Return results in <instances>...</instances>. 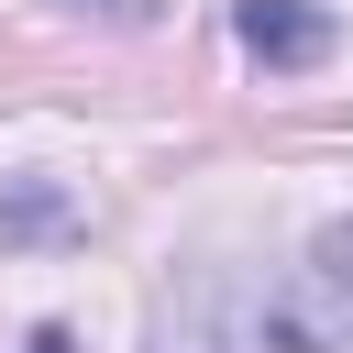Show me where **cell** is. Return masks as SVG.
<instances>
[{"instance_id":"cell-2","label":"cell","mask_w":353,"mask_h":353,"mask_svg":"<svg viewBox=\"0 0 353 353\" xmlns=\"http://www.w3.org/2000/svg\"><path fill=\"white\" fill-rule=\"evenodd\" d=\"M232 33H243V55H265V66H320V55L342 44V22H331L320 0H232Z\"/></svg>"},{"instance_id":"cell-3","label":"cell","mask_w":353,"mask_h":353,"mask_svg":"<svg viewBox=\"0 0 353 353\" xmlns=\"http://www.w3.org/2000/svg\"><path fill=\"white\" fill-rule=\"evenodd\" d=\"M66 11H99V22H143L154 0H66Z\"/></svg>"},{"instance_id":"cell-1","label":"cell","mask_w":353,"mask_h":353,"mask_svg":"<svg viewBox=\"0 0 353 353\" xmlns=\"http://www.w3.org/2000/svg\"><path fill=\"white\" fill-rule=\"evenodd\" d=\"M331 342H353V221H331L309 265H287V298L265 309V353H331Z\"/></svg>"}]
</instances>
